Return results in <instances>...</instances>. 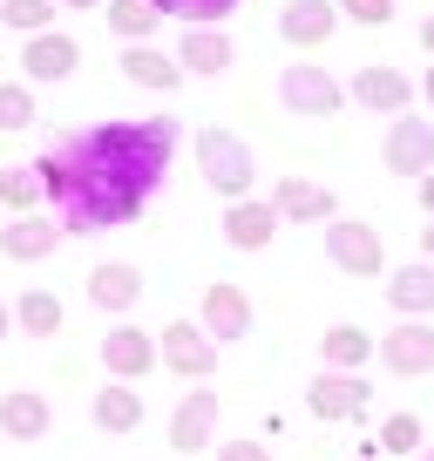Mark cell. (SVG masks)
Here are the masks:
<instances>
[{
    "label": "cell",
    "instance_id": "cell-1",
    "mask_svg": "<svg viewBox=\"0 0 434 461\" xmlns=\"http://www.w3.org/2000/svg\"><path fill=\"white\" fill-rule=\"evenodd\" d=\"M170 157H176V122L149 115V122H95L82 136H61L34 170L55 203V224L68 238H88V230L136 224L143 203L157 197Z\"/></svg>",
    "mask_w": 434,
    "mask_h": 461
},
{
    "label": "cell",
    "instance_id": "cell-2",
    "mask_svg": "<svg viewBox=\"0 0 434 461\" xmlns=\"http://www.w3.org/2000/svg\"><path fill=\"white\" fill-rule=\"evenodd\" d=\"M197 176L217 190L224 203H238V197H251V184H258V163H251V143L245 136H231V130H197Z\"/></svg>",
    "mask_w": 434,
    "mask_h": 461
},
{
    "label": "cell",
    "instance_id": "cell-3",
    "mask_svg": "<svg viewBox=\"0 0 434 461\" xmlns=\"http://www.w3.org/2000/svg\"><path fill=\"white\" fill-rule=\"evenodd\" d=\"M217 353H224V346H217L197 319H170V326L157 332V366H170V374L190 380V387L217 374Z\"/></svg>",
    "mask_w": 434,
    "mask_h": 461
},
{
    "label": "cell",
    "instance_id": "cell-4",
    "mask_svg": "<svg viewBox=\"0 0 434 461\" xmlns=\"http://www.w3.org/2000/svg\"><path fill=\"white\" fill-rule=\"evenodd\" d=\"M278 95H285L292 115H305V122H326V115H339L347 88H339V75L312 68V61H292V68L278 75Z\"/></svg>",
    "mask_w": 434,
    "mask_h": 461
},
{
    "label": "cell",
    "instance_id": "cell-5",
    "mask_svg": "<svg viewBox=\"0 0 434 461\" xmlns=\"http://www.w3.org/2000/svg\"><path fill=\"white\" fill-rule=\"evenodd\" d=\"M326 258H333L347 278H380V272H387L380 230L360 224V217H333V224H326Z\"/></svg>",
    "mask_w": 434,
    "mask_h": 461
},
{
    "label": "cell",
    "instance_id": "cell-6",
    "mask_svg": "<svg viewBox=\"0 0 434 461\" xmlns=\"http://www.w3.org/2000/svg\"><path fill=\"white\" fill-rule=\"evenodd\" d=\"M374 360L387 366L393 380L434 374V326H428V319H393L387 339H374Z\"/></svg>",
    "mask_w": 434,
    "mask_h": 461
},
{
    "label": "cell",
    "instance_id": "cell-7",
    "mask_svg": "<svg viewBox=\"0 0 434 461\" xmlns=\"http://www.w3.org/2000/svg\"><path fill=\"white\" fill-rule=\"evenodd\" d=\"M366 401H374V387H366L360 374H333V366H319L312 387H305V407H312L319 420H339V428L366 420Z\"/></svg>",
    "mask_w": 434,
    "mask_h": 461
},
{
    "label": "cell",
    "instance_id": "cell-8",
    "mask_svg": "<svg viewBox=\"0 0 434 461\" xmlns=\"http://www.w3.org/2000/svg\"><path fill=\"white\" fill-rule=\"evenodd\" d=\"M102 366H109V380H149L157 374V332L130 326V319H116V326L102 332Z\"/></svg>",
    "mask_w": 434,
    "mask_h": 461
},
{
    "label": "cell",
    "instance_id": "cell-9",
    "mask_svg": "<svg viewBox=\"0 0 434 461\" xmlns=\"http://www.w3.org/2000/svg\"><path fill=\"white\" fill-rule=\"evenodd\" d=\"M380 163L393 176H428L434 170V122L428 115H393L387 143H380Z\"/></svg>",
    "mask_w": 434,
    "mask_h": 461
},
{
    "label": "cell",
    "instance_id": "cell-10",
    "mask_svg": "<svg viewBox=\"0 0 434 461\" xmlns=\"http://www.w3.org/2000/svg\"><path fill=\"white\" fill-rule=\"evenodd\" d=\"M272 211L285 217V224H333L339 197L326 184H312V176H278L272 184Z\"/></svg>",
    "mask_w": 434,
    "mask_h": 461
},
{
    "label": "cell",
    "instance_id": "cell-11",
    "mask_svg": "<svg viewBox=\"0 0 434 461\" xmlns=\"http://www.w3.org/2000/svg\"><path fill=\"white\" fill-rule=\"evenodd\" d=\"M197 326L211 332L217 346H238V339H251L258 312H251L245 285H211V292H203V319H197Z\"/></svg>",
    "mask_w": 434,
    "mask_h": 461
},
{
    "label": "cell",
    "instance_id": "cell-12",
    "mask_svg": "<svg viewBox=\"0 0 434 461\" xmlns=\"http://www.w3.org/2000/svg\"><path fill=\"white\" fill-rule=\"evenodd\" d=\"M360 109H374V115H407V102H414V82H407L393 61H366L360 75H353V88H347Z\"/></svg>",
    "mask_w": 434,
    "mask_h": 461
},
{
    "label": "cell",
    "instance_id": "cell-13",
    "mask_svg": "<svg viewBox=\"0 0 434 461\" xmlns=\"http://www.w3.org/2000/svg\"><path fill=\"white\" fill-rule=\"evenodd\" d=\"M278 224L285 217L272 211V197H238V203H224V245L231 251H265L278 238Z\"/></svg>",
    "mask_w": 434,
    "mask_h": 461
},
{
    "label": "cell",
    "instance_id": "cell-14",
    "mask_svg": "<svg viewBox=\"0 0 434 461\" xmlns=\"http://www.w3.org/2000/svg\"><path fill=\"white\" fill-rule=\"evenodd\" d=\"M68 238V230L55 224V217H41V211H21V217H7V230H0V251L14 265H41V258H55V245Z\"/></svg>",
    "mask_w": 434,
    "mask_h": 461
},
{
    "label": "cell",
    "instance_id": "cell-15",
    "mask_svg": "<svg viewBox=\"0 0 434 461\" xmlns=\"http://www.w3.org/2000/svg\"><path fill=\"white\" fill-rule=\"evenodd\" d=\"M211 434H217V393L197 380V393H184L176 414H170V447H176V455H203Z\"/></svg>",
    "mask_w": 434,
    "mask_h": 461
},
{
    "label": "cell",
    "instance_id": "cell-16",
    "mask_svg": "<svg viewBox=\"0 0 434 461\" xmlns=\"http://www.w3.org/2000/svg\"><path fill=\"white\" fill-rule=\"evenodd\" d=\"M21 68H28V82H68V75L82 68V48H75V34H61V28L28 34V48H21Z\"/></svg>",
    "mask_w": 434,
    "mask_h": 461
},
{
    "label": "cell",
    "instance_id": "cell-17",
    "mask_svg": "<svg viewBox=\"0 0 434 461\" xmlns=\"http://www.w3.org/2000/svg\"><path fill=\"white\" fill-rule=\"evenodd\" d=\"M333 28H339V7H333V0H285V7H278V34H285L292 48L333 41Z\"/></svg>",
    "mask_w": 434,
    "mask_h": 461
},
{
    "label": "cell",
    "instance_id": "cell-18",
    "mask_svg": "<svg viewBox=\"0 0 434 461\" xmlns=\"http://www.w3.org/2000/svg\"><path fill=\"white\" fill-rule=\"evenodd\" d=\"M136 299H143V272H136V265L109 258V265H95V272H88V305H102V312H116V319H130Z\"/></svg>",
    "mask_w": 434,
    "mask_h": 461
},
{
    "label": "cell",
    "instance_id": "cell-19",
    "mask_svg": "<svg viewBox=\"0 0 434 461\" xmlns=\"http://www.w3.org/2000/svg\"><path fill=\"white\" fill-rule=\"evenodd\" d=\"M231 61H238V48L224 28H184V41H176V68L184 75H224Z\"/></svg>",
    "mask_w": 434,
    "mask_h": 461
},
{
    "label": "cell",
    "instance_id": "cell-20",
    "mask_svg": "<svg viewBox=\"0 0 434 461\" xmlns=\"http://www.w3.org/2000/svg\"><path fill=\"white\" fill-rule=\"evenodd\" d=\"M48 428H55V407H48V393H28V387L0 393V434H7V441H41Z\"/></svg>",
    "mask_w": 434,
    "mask_h": 461
},
{
    "label": "cell",
    "instance_id": "cell-21",
    "mask_svg": "<svg viewBox=\"0 0 434 461\" xmlns=\"http://www.w3.org/2000/svg\"><path fill=\"white\" fill-rule=\"evenodd\" d=\"M387 305H393V319H428L434 312V265L428 258H420V265H393Z\"/></svg>",
    "mask_w": 434,
    "mask_h": 461
},
{
    "label": "cell",
    "instance_id": "cell-22",
    "mask_svg": "<svg viewBox=\"0 0 434 461\" xmlns=\"http://www.w3.org/2000/svg\"><path fill=\"white\" fill-rule=\"evenodd\" d=\"M122 75H130L136 88H157V95H170V88L184 82L176 55H163V48H149V41H130V48H122Z\"/></svg>",
    "mask_w": 434,
    "mask_h": 461
},
{
    "label": "cell",
    "instance_id": "cell-23",
    "mask_svg": "<svg viewBox=\"0 0 434 461\" xmlns=\"http://www.w3.org/2000/svg\"><path fill=\"white\" fill-rule=\"evenodd\" d=\"M88 414H95L102 434H136V428H143V393H136L130 380H109V387L95 393V407H88Z\"/></svg>",
    "mask_w": 434,
    "mask_h": 461
},
{
    "label": "cell",
    "instance_id": "cell-24",
    "mask_svg": "<svg viewBox=\"0 0 434 461\" xmlns=\"http://www.w3.org/2000/svg\"><path fill=\"white\" fill-rule=\"evenodd\" d=\"M61 319H68V312H61V299H55L48 285H28V292L14 299V326L28 332V339H55Z\"/></svg>",
    "mask_w": 434,
    "mask_h": 461
},
{
    "label": "cell",
    "instance_id": "cell-25",
    "mask_svg": "<svg viewBox=\"0 0 434 461\" xmlns=\"http://www.w3.org/2000/svg\"><path fill=\"white\" fill-rule=\"evenodd\" d=\"M319 360L333 366V374H360V366L374 360V339H366L360 326H326V339H319Z\"/></svg>",
    "mask_w": 434,
    "mask_h": 461
},
{
    "label": "cell",
    "instance_id": "cell-26",
    "mask_svg": "<svg viewBox=\"0 0 434 461\" xmlns=\"http://www.w3.org/2000/svg\"><path fill=\"white\" fill-rule=\"evenodd\" d=\"M102 7H109V34H116L122 48L149 41V34L163 28V7H149V0H102Z\"/></svg>",
    "mask_w": 434,
    "mask_h": 461
},
{
    "label": "cell",
    "instance_id": "cell-27",
    "mask_svg": "<svg viewBox=\"0 0 434 461\" xmlns=\"http://www.w3.org/2000/svg\"><path fill=\"white\" fill-rule=\"evenodd\" d=\"M0 203H7V211H41V203H48V190H41V170H34V163H28V170H0Z\"/></svg>",
    "mask_w": 434,
    "mask_h": 461
},
{
    "label": "cell",
    "instance_id": "cell-28",
    "mask_svg": "<svg viewBox=\"0 0 434 461\" xmlns=\"http://www.w3.org/2000/svg\"><path fill=\"white\" fill-rule=\"evenodd\" d=\"M0 21L14 34H48L55 28V0H0Z\"/></svg>",
    "mask_w": 434,
    "mask_h": 461
},
{
    "label": "cell",
    "instance_id": "cell-29",
    "mask_svg": "<svg viewBox=\"0 0 434 461\" xmlns=\"http://www.w3.org/2000/svg\"><path fill=\"white\" fill-rule=\"evenodd\" d=\"M374 447H380V455H407V461H414L420 455V414H387Z\"/></svg>",
    "mask_w": 434,
    "mask_h": 461
},
{
    "label": "cell",
    "instance_id": "cell-30",
    "mask_svg": "<svg viewBox=\"0 0 434 461\" xmlns=\"http://www.w3.org/2000/svg\"><path fill=\"white\" fill-rule=\"evenodd\" d=\"M0 130H34V88L28 82H0Z\"/></svg>",
    "mask_w": 434,
    "mask_h": 461
},
{
    "label": "cell",
    "instance_id": "cell-31",
    "mask_svg": "<svg viewBox=\"0 0 434 461\" xmlns=\"http://www.w3.org/2000/svg\"><path fill=\"white\" fill-rule=\"evenodd\" d=\"M149 7H163V21H170V14H184L190 28H217V21L231 14L238 0H149Z\"/></svg>",
    "mask_w": 434,
    "mask_h": 461
},
{
    "label": "cell",
    "instance_id": "cell-32",
    "mask_svg": "<svg viewBox=\"0 0 434 461\" xmlns=\"http://www.w3.org/2000/svg\"><path fill=\"white\" fill-rule=\"evenodd\" d=\"M333 7L353 21V28H387L393 21V0H333Z\"/></svg>",
    "mask_w": 434,
    "mask_h": 461
},
{
    "label": "cell",
    "instance_id": "cell-33",
    "mask_svg": "<svg viewBox=\"0 0 434 461\" xmlns=\"http://www.w3.org/2000/svg\"><path fill=\"white\" fill-rule=\"evenodd\" d=\"M217 461H272V447L245 434V441H224V447H217Z\"/></svg>",
    "mask_w": 434,
    "mask_h": 461
},
{
    "label": "cell",
    "instance_id": "cell-34",
    "mask_svg": "<svg viewBox=\"0 0 434 461\" xmlns=\"http://www.w3.org/2000/svg\"><path fill=\"white\" fill-rule=\"evenodd\" d=\"M420 211H428V217H434V170H428V176H420Z\"/></svg>",
    "mask_w": 434,
    "mask_h": 461
},
{
    "label": "cell",
    "instance_id": "cell-35",
    "mask_svg": "<svg viewBox=\"0 0 434 461\" xmlns=\"http://www.w3.org/2000/svg\"><path fill=\"white\" fill-rule=\"evenodd\" d=\"M7 332H14V305L0 299V339H7Z\"/></svg>",
    "mask_w": 434,
    "mask_h": 461
},
{
    "label": "cell",
    "instance_id": "cell-36",
    "mask_svg": "<svg viewBox=\"0 0 434 461\" xmlns=\"http://www.w3.org/2000/svg\"><path fill=\"white\" fill-rule=\"evenodd\" d=\"M420 48H428V55H434V14L420 21Z\"/></svg>",
    "mask_w": 434,
    "mask_h": 461
},
{
    "label": "cell",
    "instance_id": "cell-37",
    "mask_svg": "<svg viewBox=\"0 0 434 461\" xmlns=\"http://www.w3.org/2000/svg\"><path fill=\"white\" fill-rule=\"evenodd\" d=\"M420 251H428V265H434V217H428V230H420Z\"/></svg>",
    "mask_w": 434,
    "mask_h": 461
},
{
    "label": "cell",
    "instance_id": "cell-38",
    "mask_svg": "<svg viewBox=\"0 0 434 461\" xmlns=\"http://www.w3.org/2000/svg\"><path fill=\"white\" fill-rule=\"evenodd\" d=\"M420 95H428V109H434V68H428V75H420Z\"/></svg>",
    "mask_w": 434,
    "mask_h": 461
},
{
    "label": "cell",
    "instance_id": "cell-39",
    "mask_svg": "<svg viewBox=\"0 0 434 461\" xmlns=\"http://www.w3.org/2000/svg\"><path fill=\"white\" fill-rule=\"evenodd\" d=\"M55 7H102V0H55Z\"/></svg>",
    "mask_w": 434,
    "mask_h": 461
},
{
    "label": "cell",
    "instance_id": "cell-40",
    "mask_svg": "<svg viewBox=\"0 0 434 461\" xmlns=\"http://www.w3.org/2000/svg\"><path fill=\"white\" fill-rule=\"evenodd\" d=\"M414 461H434V447H420V455H414Z\"/></svg>",
    "mask_w": 434,
    "mask_h": 461
}]
</instances>
